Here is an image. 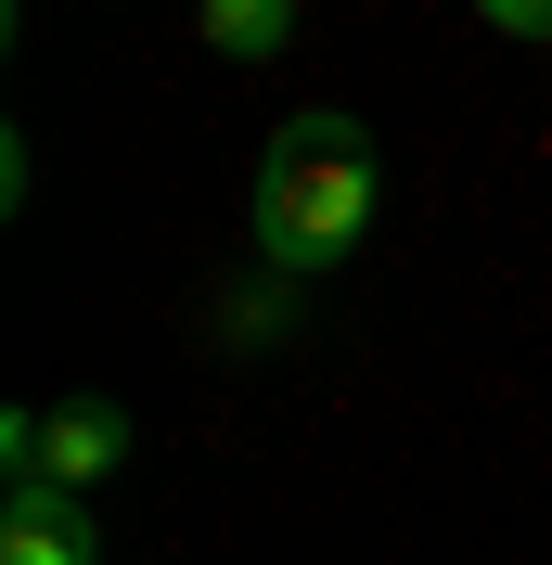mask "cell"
I'll return each mask as SVG.
<instances>
[{"label": "cell", "instance_id": "obj_4", "mask_svg": "<svg viewBox=\"0 0 552 565\" xmlns=\"http://www.w3.org/2000/svg\"><path fill=\"white\" fill-rule=\"evenodd\" d=\"M193 26H206V52H232V65H270L283 39H296V0H193Z\"/></svg>", "mask_w": 552, "mask_h": 565}, {"label": "cell", "instance_id": "obj_2", "mask_svg": "<svg viewBox=\"0 0 552 565\" xmlns=\"http://www.w3.org/2000/svg\"><path fill=\"white\" fill-rule=\"evenodd\" d=\"M116 462H129V412H116V398H65V412H39V476L26 489H104Z\"/></svg>", "mask_w": 552, "mask_h": 565}, {"label": "cell", "instance_id": "obj_5", "mask_svg": "<svg viewBox=\"0 0 552 565\" xmlns=\"http://www.w3.org/2000/svg\"><path fill=\"white\" fill-rule=\"evenodd\" d=\"M476 13H488L501 39H552V0H476Z\"/></svg>", "mask_w": 552, "mask_h": 565}, {"label": "cell", "instance_id": "obj_3", "mask_svg": "<svg viewBox=\"0 0 552 565\" xmlns=\"http://www.w3.org/2000/svg\"><path fill=\"white\" fill-rule=\"evenodd\" d=\"M0 565H104V527L77 489H13L0 501Z\"/></svg>", "mask_w": 552, "mask_h": 565}, {"label": "cell", "instance_id": "obj_1", "mask_svg": "<svg viewBox=\"0 0 552 565\" xmlns=\"http://www.w3.org/2000/svg\"><path fill=\"white\" fill-rule=\"evenodd\" d=\"M257 257H270L283 282H309V270H335V257H360L373 245V218H385V154H373V129L360 116H283L270 129V154H257Z\"/></svg>", "mask_w": 552, "mask_h": 565}]
</instances>
